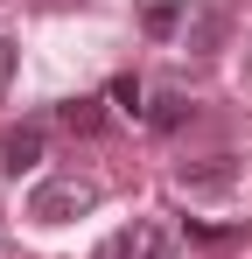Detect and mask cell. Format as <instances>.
Returning <instances> with one entry per match:
<instances>
[{
  "label": "cell",
  "mask_w": 252,
  "mask_h": 259,
  "mask_svg": "<svg viewBox=\"0 0 252 259\" xmlns=\"http://www.w3.org/2000/svg\"><path fill=\"white\" fill-rule=\"evenodd\" d=\"M91 203H98V182L49 175V182H35V196H28V217H35V224H70V217H84Z\"/></svg>",
  "instance_id": "cell-1"
},
{
  "label": "cell",
  "mask_w": 252,
  "mask_h": 259,
  "mask_svg": "<svg viewBox=\"0 0 252 259\" xmlns=\"http://www.w3.org/2000/svg\"><path fill=\"white\" fill-rule=\"evenodd\" d=\"M98 259H175V231L154 224V217H140V224H126L119 238H105Z\"/></svg>",
  "instance_id": "cell-2"
},
{
  "label": "cell",
  "mask_w": 252,
  "mask_h": 259,
  "mask_svg": "<svg viewBox=\"0 0 252 259\" xmlns=\"http://www.w3.org/2000/svg\"><path fill=\"white\" fill-rule=\"evenodd\" d=\"M224 35H231V7H224V0L189 7V35H182V49H189V56H217V49H224Z\"/></svg>",
  "instance_id": "cell-3"
},
{
  "label": "cell",
  "mask_w": 252,
  "mask_h": 259,
  "mask_svg": "<svg viewBox=\"0 0 252 259\" xmlns=\"http://www.w3.org/2000/svg\"><path fill=\"white\" fill-rule=\"evenodd\" d=\"M35 161H42V126H21V133L0 140V168H7V175H28Z\"/></svg>",
  "instance_id": "cell-4"
},
{
  "label": "cell",
  "mask_w": 252,
  "mask_h": 259,
  "mask_svg": "<svg viewBox=\"0 0 252 259\" xmlns=\"http://www.w3.org/2000/svg\"><path fill=\"white\" fill-rule=\"evenodd\" d=\"M56 119L77 133V140H98V133H105V105H98V98H63Z\"/></svg>",
  "instance_id": "cell-5"
},
{
  "label": "cell",
  "mask_w": 252,
  "mask_h": 259,
  "mask_svg": "<svg viewBox=\"0 0 252 259\" xmlns=\"http://www.w3.org/2000/svg\"><path fill=\"white\" fill-rule=\"evenodd\" d=\"M189 112H196V105H189L182 91H154V98H147V126H154V133H175V126H189Z\"/></svg>",
  "instance_id": "cell-6"
},
{
  "label": "cell",
  "mask_w": 252,
  "mask_h": 259,
  "mask_svg": "<svg viewBox=\"0 0 252 259\" xmlns=\"http://www.w3.org/2000/svg\"><path fill=\"white\" fill-rule=\"evenodd\" d=\"M231 175H238L231 154H210L203 168H189V161H182V189H231Z\"/></svg>",
  "instance_id": "cell-7"
},
{
  "label": "cell",
  "mask_w": 252,
  "mask_h": 259,
  "mask_svg": "<svg viewBox=\"0 0 252 259\" xmlns=\"http://www.w3.org/2000/svg\"><path fill=\"white\" fill-rule=\"evenodd\" d=\"M182 14H189V0H154V7H147V35H175Z\"/></svg>",
  "instance_id": "cell-8"
},
{
  "label": "cell",
  "mask_w": 252,
  "mask_h": 259,
  "mask_svg": "<svg viewBox=\"0 0 252 259\" xmlns=\"http://www.w3.org/2000/svg\"><path fill=\"white\" fill-rule=\"evenodd\" d=\"M105 98H112L119 112H147V91H140V77H112V84H105Z\"/></svg>",
  "instance_id": "cell-9"
},
{
  "label": "cell",
  "mask_w": 252,
  "mask_h": 259,
  "mask_svg": "<svg viewBox=\"0 0 252 259\" xmlns=\"http://www.w3.org/2000/svg\"><path fill=\"white\" fill-rule=\"evenodd\" d=\"M14 56H21V49H14L7 35H0V98H7V77H14Z\"/></svg>",
  "instance_id": "cell-10"
}]
</instances>
